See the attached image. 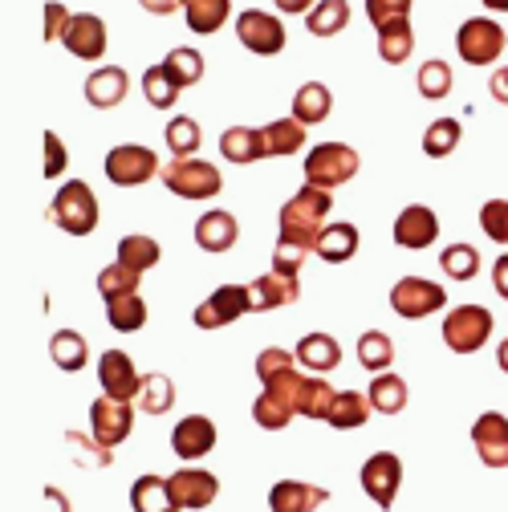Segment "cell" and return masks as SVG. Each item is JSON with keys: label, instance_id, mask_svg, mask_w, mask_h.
I'll use <instances>...</instances> for the list:
<instances>
[{"label": "cell", "instance_id": "48", "mask_svg": "<svg viewBox=\"0 0 508 512\" xmlns=\"http://www.w3.org/2000/svg\"><path fill=\"white\" fill-rule=\"evenodd\" d=\"M66 443L74 447V460L86 464V468H110L114 464V452L102 447L94 435H78V431H66Z\"/></svg>", "mask_w": 508, "mask_h": 512}, {"label": "cell", "instance_id": "55", "mask_svg": "<svg viewBox=\"0 0 508 512\" xmlns=\"http://www.w3.org/2000/svg\"><path fill=\"white\" fill-rule=\"evenodd\" d=\"M45 512H74L70 496H66V492H61L57 484H49V488H45Z\"/></svg>", "mask_w": 508, "mask_h": 512}, {"label": "cell", "instance_id": "54", "mask_svg": "<svg viewBox=\"0 0 508 512\" xmlns=\"http://www.w3.org/2000/svg\"><path fill=\"white\" fill-rule=\"evenodd\" d=\"M70 21H74V13L61 5V0H49V5H45V29H41V37H45V41H61V37H66V29H70Z\"/></svg>", "mask_w": 508, "mask_h": 512}, {"label": "cell", "instance_id": "3", "mask_svg": "<svg viewBox=\"0 0 508 512\" xmlns=\"http://www.w3.org/2000/svg\"><path fill=\"white\" fill-rule=\"evenodd\" d=\"M159 179L167 183V191H175L179 200H212L224 187L220 167L204 163V159H167Z\"/></svg>", "mask_w": 508, "mask_h": 512}, {"label": "cell", "instance_id": "28", "mask_svg": "<svg viewBox=\"0 0 508 512\" xmlns=\"http://www.w3.org/2000/svg\"><path fill=\"white\" fill-rule=\"evenodd\" d=\"M334 110V94L322 86V82H305L297 94H293V118L301 126H317V122H326Z\"/></svg>", "mask_w": 508, "mask_h": 512}, {"label": "cell", "instance_id": "5", "mask_svg": "<svg viewBox=\"0 0 508 512\" xmlns=\"http://www.w3.org/2000/svg\"><path fill=\"white\" fill-rule=\"evenodd\" d=\"M492 338V313L484 305H456L443 317V346L452 354H476Z\"/></svg>", "mask_w": 508, "mask_h": 512}, {"label": "cell", "instance_id": "52", "mask_svg": "<svg viewBox=\"0 0 508 512\" xmlns=\"http://www.w3.org/2000/svg\"><path fill=\"white\" fill-rule=\"evenodd\" d=\"M293 362H297V354H289V350H281V346H269V350L257 354V378H261V382H273L277 374L293 370Z\"/></svg>", "mask_w": 508, "mask_h": 512}, {"label": "cell", "instance_id": "23", "mask_svg": "<svg viewBox=\"0 0 508 512\" xmlns=\"http://www.w3.org/2000/svg\"><path fill=\"white\" fill-rule=\"evenodd\" d=\"M220 155L228 163H257V159H269L265 151V131L257 126H228L220 135Z\"/></svg>", "mask_w": 508, "mask_h": 512}, {"label": "cell", "instance_id": "15", "mask_svg": "<svg viewBox=\"0 0 508 512\" xmlns=\"http://www.w3.org/2000/svg\"><path fill=\"white\" fill-rule=\"evenodd\" d=\"M216 439L220 435H216V423L208 415H187L171 431V452L179 460H200V456H208L212 447H216Z\"/></svg>", "mask_w": 508, "mask_h": 512}, {"label": "cell", "instance_id": "51", "mask_svg": "<svg viewBox=\"0 0 508 512\" xmlns=\"http://www.w3.org/2000/svg\"><path fill=\"white\" fill-rule=\"evenodd\" d=\"M305 256H309V248H301V244H293V240H277V248H273V273L301 277Z\"/></svg>", "mask_w": 508, "mask_h": 512}, {"label": "cell", "instance_id": "35", "mask_svg": "<svg viewBox=\"0 0 508 512\" xmlns=\"http://www.w3.org/2000/svg\"><path fill=\"white\" fill-rule=\"evenodd\" d=\"M305 25L313 37H338L350 25V0H317Z\"/></svg>", "mask_w": 508, "mask_h": 512}, {"label": "cell", "instance_id": "47", "mask_svg": "<svg viewBox=\"0 0 508 512\" xmlns=\"http://www.w3.org/2000/svg\"><path fill=\"white\" fill-rule=\"evenodd\" d=\"M143 94H147V102H151L155 110H171L183 90H179V82H175L163 66H151V70L143 74Z\"/></svg>", "mask_w": 508, "mask_h": 512}, {"label": "cell", "instance_id": "33", "mask_svg": "<svg viewBox=\"0 0 508 512\" xmlns=\"http://www.w3.org/2000/svg\"><path fill=\"white\" fill-rule=\"evenodd\" d=\"M374 415V407H370V395H358V391H338V399H334V407H330V427L334 431H354V427H362L366 419Z\"/></svg>", "mask_w": 508, "mask_h": 512}, {"label": "cell", "instance_id": "8", "mask_svg": "<svg viewBox=\"0 0 508 512\" xmlns=\"http://www.w3.org/2000/svg\"><path fill=\"white\" fill-rule=\"evenodd\" d=\"M448 305V289L427 281V277H399L391 289V309L407 322H419V317H431Z\"/></svg>", "mask_w": 508, "mask_h": 512}, {"label": "cell", "instance_id": "32", "mask_svg": "<svg viewBox=\"0 0 508 512\" xmlns=\"http://www.w3.org/2000/svg\"><path fill=\"white\" fill-rule=\"evenodd\" d=\"M265 131V151L269 159H285V155H297L305 147V126L297 118H277L269 126H261Z\"/></svg>", "mask_w": 508, "mask_h": 512}, {"label": "cell", "instance_id": "58", "mask_svg": "<svg viewBox=\"0 0 508 512\" xmlns=\"http://www.w3.org/2000/svg\"><path fill=\"white\" fill-rule=\"evenodd\" d=\"M273 5H277L281 13H289V17H301V13L309 17V13H313V5H317V0H273Z\"/></svg>", "mask_w": 508, "mask_h": 512}, {"label": "cell", "instance_id": "13", "mask_svg": "<svg viewBox=\"0 0 508 512\" xmlns=\"http://www.w3.org/2000/svg\"><path fill=\"white\" fill-rule=\"evenodd\" d=\"M98 382H102V395L122 403H135L143 391V374L135 370V358L126 350H106L98 358Z\"/></svg>", "mask_w": 508, "mask_h": 512}, {"label": "cell", "instance_id": "6", "mask_svg": "<svg viewBox=\"0 0 508 512\" xmlns=\"http://www.w3.org/2000/svg\"><path fill=\"white\" fill-rule=\"evenodd\" d=\"M102 171H106V179H110L114 187H139V183L155 179L163 167H159V159H155V151H151V147L122 143V147L106 151Z\"/></svg>", "mask_w": 508, "mask_h": 512}, {"label": "cell", "instance_id": "57", "mask_svg": "<svg viewBox=\"0 0 508 512\" xmlns=\"http://www.w3.org/2000/svg\"><path fill=\"white\" fill-rule=\"evenodd\" d=\"M492 289L508 301V252H504V256H496V265H492Z\"/></svg>", "mask_w": 508, "mask_h": 512}, {"label": "cell", "instance_id": "22", "mask_svg": "<svg viewBox=\"0 0 508 512\" xmlns=\"http://www.w3.org/2000/svg\"><path fill=\"white\" fill-rule=\"evenodd\" d=\"M236 240H240V224H236V216L232 212H204L200 220H196V244L204 248V252H212V256H220V252H228V248H236Z\"/></svg>", "mask_w": 508, "mask_h": 512}, {"label": "cell", "instance_id": "50", "mask_svg": "<svg viewBox=\"0 0 508 512\" xmlns=\"http://www.w3.org/2000/svg\"><path fill=\"white\" fill-rule=\"evenodd\" d=\"M411 5H415V0H366V17H370L374 29H383L391 21H407Z\"/></svg>", "mask_w": 508, "mask_h": 512}, {"label": "cell", "instance_id": "12", "mask_svg": "<svg viewBox=\"0 0 508 512\" xmlns=\"http://www.w3.org/2000/svg\"><path fill=\"white\" fill-rule=\"evenodd\" d=\"M135 431V411L131 403H122V399H110V395H98L90 403V435L102 443V447H114Z\"/></svg>", "mask_w": 508, "mask_h": 512}, {"label": "cell", "instance_id": "4", "mask_svg": "<svg viewBox=\"0 0 508 512\" xmlns=\"http://www.w3.org/2000/svg\"><path fill=\"white\" fill-rule=\"evenodd\" d=\"M358 175V151L346 143H317L305 159V183L334 191L342 183H350Z\"/></svg>", "mask_w": 508, "mask_h": 512}, {"label": "cell", "instance_id": "10", "mask_svg": "<svg viewBox=\"0 0 508 512\" xmlns=\"http://www.w3.org/2000/svg\"><path fill=\"white\" fill-rule=\"evenodd\" d=\"M244 313H252V297H248V285H220L208 301L196 305L192 322L200 330H220V326H232L240 322Z\"/></svg>", "mask_w": 508, "mask_h": 512}, {"label": "cell", "instance_id": "21", "mask_svg": "<svg viewBox=\"0 0 508 512\" xmlns=\"http://www.w3.org/2000/svg\"><path fill=\"white\" fill-rule=\"evenodd\" d=\"M126 94H131V78H126L122 66H102L86 78V102L94 110H114Z\"/></svg>", "mask_w": 508, "mask_h": 512}, {"label": "cell", "instance_id": "1", "mask_svg": "<svg viewBox=\"0 0 508 512\" xmlns=\"http://www.w3.org/2000/svg\"><path fill=\"white\" fill-rule=\"evenodd\" d=\"M330 208H334V191H322L305 183L293 200H285L277 224H281V240H293L301 248H317V236H322L326 220H330Z\"/></svg>", "mask_w": 508, "mask_h": 512}, {"label": "cell", "instance_id": "38", "mask_svg": "<svg viewBox=\"0 0 508 512\" xmlns=\"http://www.w3.org/2000/svg\"><path fill=\"white\" fill-rule=\"evenodd\" d=\"M159 66L179 82V90H187V86H196L200 78H204V57L192 49V45H179V49H171Z\"/></svg>", "mask_w": 508, "mask_h": 512}, {"label": "cell", "instance_id": "2", "mask_svg": "<svg viewBox=\"0 0 508 512\" xmlns=\"http://www.w3.org/2000/svg\"><path fill=\"white\" fill-rule=\"evenodd\" d=\"M49 220L70 236H90L98 228V200H94L90 183H82V179L61 183V191L49 204Z\"/></svg>", "mask_w": 508, "mask_h": 512}, {"label": "cell", "instance_id": "31", "mask_svg": "<svg viewBox=\"0 0 508 512\" xmlns=\"http://www.w3.org/2000/svg\"><path fill=\"white\" fill-rule=\"evenodd\" d=\"M106 317L118 334H139L147 326V301L139 293H122L106 301Z\"/></svg>", "mask_w": 508, "mask_h": 512}, {"label": "cell", "instance_id": "49", "mask_svg": "<svg viewBox=\"0 0 508 512\" xmlns=\"http://www.w3.org/2000/svg\"><path fill=\"white\" fill-rule=\"evenodd\" d=\"M480 228L492 244H508V200H488L480 208Z\"/></svg>", "mask_w": 508, "mask_h": 512}, {"label": "cell", "instance_id": "46", "mask_svg": "<svg viewBox=\"0 0 508 512\" xmlns=\"http://www.w3.org/2000/svg\"><path fill=\"white\" fill-rule=\"evenodd\" d=\"M439 265L452 281H472L480 273V252L472 244H448L443 256H439Z\"/></svg>", "mask_w": 508, "mask_h": 512}, {"label": "cell", "instance_id": "37", "mask_svg": "<svg viewBox=\"0 0 508 512\" xmlns=\"http://www.w3.org/2000/svg\"><path fill=\"white\" fill-rule=\"evenodd\" d=\"M49 354H53V362H57L61 370H70V374L86 370V362H90V346H86V338L74 334V330H57L53 342H49Z\"/></svg>", "mask_w": 508, "mask_h": 512}, {"label": "cell", "instance_id": "25", "mask_svg": "<svg viewBox=\"0 0 508 512\" xmlns=\"http://www.w3.org/2000/svg\"><path fill=\"white\" fill-rule=\"evenodd\" d=\"M293 354H297L301 366H309V370H317V374L338 370V362H342V346H338V338H330V334H305Z\"/></svg>", "mask_w": 508, "mask_h": 512}, {"label": "cell", "instance_id": "20", "mask_svg": "<svg viewBox=\"0 0 508 512\" xmlns=\"http://www.w3.org/2000/svg\"><path fill=\"white\" fill-rule=\"evenodd\" d=\"M326 500H330V492L322 484H305V480H281L269 492L273 512H317Z\"/></svg>", "mask_w": 508, "mask_h": 512}, {"label": "cell", "instance_id": "11", "mask_svg": "<svg viewBox=\"0 0 508 512\" xmlns=\"http://www.w3.org/2000/svg\"><path fill=\"white\" fill-rule=\"evenodd\" d=\"M358 480H362V492H366L378 508H391L395 496H399V488H403V460H399L395 452H374V456L362 464Z\"/></svg>", "mask_w": 508, "mask_h": 512}, {"label": "cell", "instance_id": "53", "mask_svg": "<svg viewBox=\"0 0 508 512\" xmlns=\"http://www.w3.org/2000/svg\"><path fill=\"white\" fill-rule=\"evenodd\" d=\"M41 143H45V167H41V175H45V179H57L61 171H66V163H70L66 143L57 139V131H45V135H41Z\"/></svg>", "mask_w": 508, "mask_h": 512}, {"label": "cell", "instance_id": "43", "mask_svg": "<svg viewBox=\"0 0 508 512\" xmlns=\"http://www.w3.org/2000/svg\"><path fill=\"white\" fill-rule=\"evenodd\" d=\"M139 289H143V273L131 269V265H122V261H114V265H106V269L98 273V293H102V301L122 297V293H139Z\"/></svg>", "mask_w": 508, "mask_h": 512}, {"label": "cell", "instance_id": "18", "mask_svg": "<svg viewBox=\"0 0 508 512\" xmlns=\"http://www.w3.org/2000/svg\"><path fill=\"white\" fill-rule=\"evenodd\" d=\"M106 41H110V37H106V21L94 17V13H74L66 37H61V45H66L74 57H82V61L106 57Z\"/></svg>", "mask_w": 508, "mask_h": 512}, {"label": "cell", "instance_id": "40", "mask_svg": "<svg viewBox=\"0 0 508 512\" xmlns=\"http://www.w3.org/2000/svg\"><path fill=\"white\" fill-rule=\"evenodd\" d=\"M171 407H175V382L167 374H143L139 411L143 415H167Z\"/></svg>", "mask_w": 508, "mask_h": 512}, {"label": "cell", "instance_id": "44", "mask_svg": "<svg viewBox=\"0 0 508 512\" xmlns=\"http://www.w3.org/2000/svg\"><path fill=\"white\" fill-rule=\"evenodd\" d=\"M391 358H395V346H391V338L383 330H366L358 338V362H362V370L383 374L391 366Z\"/></svg>", "mask_w": 508, "mask_h": 512}, {"label": "cell", "instance_id": "60", "mask_svg": "<svg viewBox=\"0 0 508 512\" xmlns=\"http://www.w3.org/2000/svg\"><path fill=\"white\" fill-rule=\"evenodd\" d=\"M496 362H500V370L508 374V338H504V342L496 346Z\"/></svg>", "mask_w": 508, "mask_h": 512}, {"label": "cell", "instance_id": "19", "mask_svg": "<svg viewBox=\"0 0 508 512\" xmlns=\"http://www.w3.org/2000/svg\"><path fill=\"white\" fill-rule=\"evenodd\" d=\"M248 297H252V313H273V309H285L301 297V277H285V273H265L248 285Z\"/></svg>", "mask_w": 508, "mask_h": 512}, {"label": "cell", "instance_id": "14", "mask_svg": "<svg viewBox=\"0 0 508 512\" xmlns=\"http://www.w3.org/2000/svg\"><path fill=\"white\" fill-rule=\"evenodd\" d=\"M472 443L484 468H508V415L484 411L472 423Z\"/></svg>", "mask_w": 508, "mask_h": 512}, {"label": "cell", "instance_id": "59", "mask_svg": "<svg viewBox=\"0 0 508 512\" xmlns=\"http://www.w3.org/2000/svg\"><path fill=\"white\" fill-rule=\"evenodd\" d=\"M139 5L147 13H155V17H171L175 9H183V0H139Z\"/></svg>", "mask_w": 508, "mask_h": 512}, {"label": "cell", "instance_id": "27", "mask_svg": "<svg viewBox=\"0 0 508 512\" xmlns=\"http://www.w3.org/2000/svg\"><path fill=\"white\" fill-rule=\"evenodd\" d=\"M228 17H232V0H183V21L200 37L224 29Z\"/></svg>", "mask_w": 508, "mask_h": 512}, {"label": "cell", "instance_id": "26", "mask_svg": "<svg viewBox=\"0 0 508 512\" xmlns=\"http://www.w3.org/2000/svg\"><path fill=\"white\" fill-rule=\"evenodd\" d=\"M131 508L135 512H183L171 496V484L163 476H139L131 484Z\"/></svg>", "mask_w": 508, "mask_h": 512}, {"label": "cell", "instance_id": "42", "mask_svg": "<svg viewBox=\"0 0 508 512\" xmlns=\"http://www.w3.org/2000/svg\"><path fill=\"white\" fill-rule=\"evenodd\" d=\"M415 86H419V94H423L427 102L448 98V94H452V66H448V61H443V57L423 61V66H419V78H415Z\"/></svg>", "mask_w": 508, "mask_h": 512}, {"label": "cell", "instance_id": "34", "mask_svg": "<svg viewBox=\"0 0 508 512\" xmlns=\"http://www.w3.org/2000/svg\"><path fill=\"white\" fill-rule=\"evenodd\" d=\"M334 399H338V391L330 387L326 378H305V382H301V395H297V415L326 423V419H330Z\"/></svg>", "mask_w": 508, "mask_h": 512}, {"label": "cell", "instance_id": "36", "mask_svg": "<svg viewBox=\"0 0 508 512\" xmlns=\"http://www.w3.org/2000/svg\"><path fill=\"white\" fill-rule=\"evenodd\" d=\"M118 261L131 265V269H139V273H147V269H155V265L163 261V248H159L155 236L135 232V236H122V240H118Z\"/></svg>", "mask_w": 508, "mask_h": 512}, {"label": "cell", "instance_id": "56", "mask_svg": "<svg viewBox=\"0 0 508 512\" xmlns=\"http://www.w3.org/2000/svg\"><path fill=\"white\" fill-rule=\"evenodd\" d=\"M488 94H492L500 106H508V66H500V70L488 78Z\"/></svg>", "mask_w": 508, "mask_h": 512}, {"label": "cell", "instance_id": "9", "mask_svg": "<svg viewBox=\"0 0 508 512\" xmlns=\"http://www.w3.org/2000/svg\"><path fill=\"white\" fill-rule=\"evenodd\" d=\"M236 37L257 57H277L285 49V25H281V17H273L265 9H244L236 17Z\"/></svg>", "mask_w": 508, "mask_h": 512}, {"label": "cell", "instance_id": "29", "mask_svg": "<svg viewBox=\"0 0 508 512\" xmlns=\"http://www.w3.org/2000/svg\"><path fill=\"white\" fill-rule=\"evenodd\" d=\"M370 407L378 411V415H399L403 407H407V399H411V391H407V382L399 378V374H391V370H383L374 382H370Z\"/></svg>", "mask_w": 508, "mask_h": 512}, {"label": "cell", "instance_id": "17", "mask_svg": "<svg viewBox=\"0 0 508 512\" xmlns=\"http://www.w3.org/2000/svg\"><path fill=\"white\" fill-rule=\"evenodd\" d=\"M167 484H171V496L179 508H208L220 496V480L204 468H179Z\"/></svg>", "mask_w": 508, "mask_h": 512}, {"label": "cell", "instance_id": "61", "mask_svg": "<svg viewBox=\"0 0 508 512\" xmlns=\"http://www.w3.org/2000/svg\"><path fill=\"white\" fill-rule=\"evenodd\" d=\"M484 9H492V13H508V0H484Z\"/></svg>", "mask_w": 508, "mask_h": 512}, {"label": "cell", "instance_id": "39", "mask_svg": "<svg viewBox=\"0 0 508 512\" xmlns=\"http://www.w3.org/2000/svg\"><path fill=\"white\" fill-rule=\"evenodd\" d=\"M460 139H464V126L456 118H435L427 131H423V151L431 159H448L460 147Z\"/></svg>", "mask_w": 508, "mask_h": 512}, {"label": "cell", "instance_id": "24", "mask_svg": "<svg viewBox=\"0 0 508 512\" xmlns=\"http://www.w3.org/2000/svg\"><path fill=\"white\" fill-rule=\"evenodd\" d=\"M313 252L322 256V261H330V265H346L350 256L358 252V228L346 224V220L326 224L322 236H317V248H313Z\"/></svg>", "mask_w": 508, "mask_h": 512}, {"label": "cell", "instance_id": "7", "mask_svg": "<svg viewBox=\"0 0 508 512\" xmlns=\"http://www.w3.org/2000/svg\"><path fill=\"white\" fill-rule=\"evenodd\" d=\"M504 45H508V37L492 17H472L456 29V49L468 66H492V61H500Z\"/></svg>", "mask_w": 508, "mask_h": 512}, {"label": "cell", "instance_id": "45", "mask_svg": "<svg viewBox=\"0 0 508 512\" xmlns=\"http://www.w3.org/2000/svg\"><path fill=\"white\" fill-rule=\"evenodd\" d=\"M167 147H171L175 159H192L200 151V126H196V118L175 114L167 122Z\"/></svg>", "mask_w": 508, "mask_h": 512}, {"label": "cell", "instance_id": "41", "mask_svg": "<svg viewBox=\"0 0 508 512\" xmlns=\"http://www.w3.org/2000/svg\"><path fill=\"white\" fill-rule=\"evenodd\" d=\"M293 403L289 399H281L277 391H265L257 403H252V419H257V427H265V431H285L289 423H293Z\"/></svg>", "mask_w": 508, "mask_h": 512}, {"label": "cell", "instance_id": "16", "mask_svg": "<svg viewBox=\"0 0 508 512\" xmlns=\"http://www.w3.org/2000/svg\"><path fill=\"white\" fill-rule=\"evenodd\" d=\"M435 240H439V216L427 204H407L395 220V244L419 252V248H431Z\"/></svg>", "mask_w": 508, "mask_h": 512}, {"label": "cell", "instance_id": "30", "mask_svg": "<svg viewBox=\"0 0 508 512\" xmlns=\"http://www.w3.org/2000/svg\"><path fill=\"white\" fill-rule=\"evenodd\" d=\"M415 53V29H411V17L407 21H391L378 29V57L387 66H403V61Z\"/></svg>", "mask_w": 508, "mask_h": 512}]
</instances>
